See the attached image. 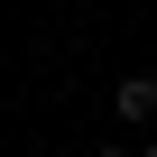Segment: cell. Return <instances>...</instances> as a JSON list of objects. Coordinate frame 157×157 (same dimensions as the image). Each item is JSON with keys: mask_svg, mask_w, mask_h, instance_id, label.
I'll return each mask as SVG.
<instances>
[{"mask_svg": "<svg viewBox=\"0 0 157 157\" xmlns=\"http://www.w3.org/2000/svg\"><path fill=\"white\" fill-rule=\"evenodd\" d=\"M111 111H120L129 129H148V120H157V74H120V93H111Z\"/></svg>", "mask_w": 157, "mask_h": 157, "instance_id": "6da1fadb", "label": "cell"}, {"mask_svg": "<svg viewBox=\"0 0 157 157\" xmlns=\"http://www.w3.org/2000/svg\"><path fill=\"white\" fill-rule=\"evenodd\" d=\"M93 157H120V148H93Z\"/></svg>", "mask_w": 157, "mask_h": 157, "instance_id": "7a4b0ae2", "label": "cell"}, {"mask_svg": "<svg viewBox=\"0 0 157 157\" xmlns=\"http://www.w3.org/2000/svg\"><path fill=\"white\" fill-rule=\"evenodd\" d=\"M148 157H157V139H148Z\"/></svg>", "mask_w": 157, "mask_h": 157, "instance_id": "3957f363", "label": "cell"}]
</instances>
